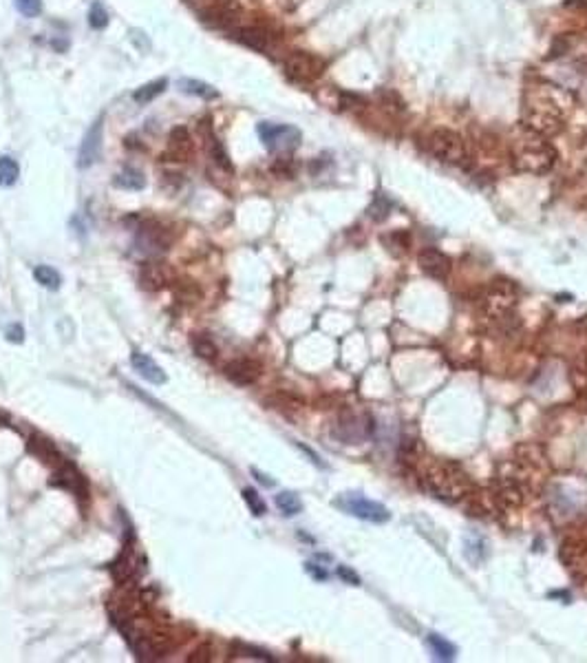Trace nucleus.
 <instances>
[{"instance_id": "nucleus-19", "label": "nucleus", "mask_w": 587, "mask_h": 663, "mask_svg": "<svg viewBox=\"0 0 587 663\" xmlns=\"http://www.w3.org/2000/svg\"><path fill=\"white\" fill-rule=\"evenodd\" d=\"M130 365H132V370H135L144 380H148V383H153V385H163L168 380L161 365H157L153 358H150L148 354H144V352H137V350L132 352L130 354Z\"/></svg>"}, {"instance_id": "nucleus-41", "label": "nucleus", "mask_w": 587, "mask_h": 663, "mask_svg": "<svg viewBox=\"0 0 587 663\" xmlns=\"http://www.w3.org/2000/svg\"><path fill=\"white\" fill-rule=\"evenodd\" d=\"M252 475H257V480H259L261 485H265V487H274V480H270L267 475H263L259 469H252Z\"/></svg>"}, {"instance_id": "nucleus-18", "label": "nucleus", "mask_w": 587, "mask_h": 663, "mask_svg": "<svg viewBox=\"0 0 587 663\" xmlns=\"http://www.w3.org/2000/svg\"><path fill=\"white\" fill-rule=\"evenodd\" d=\"M140 559H137V553H135V546H126L124 549V553L117 557V561H113V566H111V575H113V579L117 584H126V582H132L135 579V575H137V571H140Z\"/></svg>"}, {"instance_id": "nucleus-13", "label": "nucleus", "mask_w": 587, "mask_h": 663, "mask_svg": "<svg viewBox=\"0 0 587 663\" xmlns=\"http://www.w3.org/2000/svg\"><path fill=\"white\" fill-rule=\"evenodd\" d=\"M102 126H104V118H99L91 124V128L87 130L80 151H78V169H91V166L99 159V153H102Z\"/></svg>"}, {"instance_id": "nucleus-22", "label": "nucleus", "mask_w": 587, "mask_h": 663, "mask_svg": "<svg viewBox=\"0 0 587 663\" xmlns=\"http://www.w3.org/2000/svg\"><path fill=\"white\" fill-rule=\"evenodd\" d=\"M113 184L122 190H142V188H146V177L140 169L124 166V169L113 177Z\"/></svg>"}, {"instance_id": "nucleus-4", "label": "nucleus", "mask_w": 587, "mask_h": 663, "mask_svg": "<svg viewBox=\"0 0 587 663\" xmlns=\"http://www.w3.org/2000/svg\"><path fill=\"white\" fill-rule=\"evenodd\" d=\"M426 151L448 166H466L471 159L468 146L459 133L450 128H435L426 138Z\"/></svg>"}, {"instance_id": "nucleus-1", "label": "nucleus", "mask_w": 587, "mask_h": 663, "mask_svg": "<svg viewBox=\"0 0 587 663\" xmlns=\"http://www.w3.org/2000/svg\"><path fill=\"white\" fill-rule=\"evenodd\" d=\"M561 91L550 85H534L526 89L521 118L528 130L541 138H555L565 126V104Z\"/></svg>"}, {"instance_id": "nucleus-24", "label": "nucleus", "mask_w": 587, "mask_h": 663, "mask_svg": "<svg viewBox=\"0 0 587 663\" xmlns=\"http://www.w3.org/2000/svg\"><path fill=\"white\" fill-rule=\"evenodd\" d=\"M177 89L186 95H197V97H204V99H216L219 97V91H216L212 85H206V82L201 80H192V78H181L177 82Z\"/></svg>"}, {"instance_id": "nucleus-15", "label": "nucleus", "mask_w": 587, "mask_h": 663, "mask_svg": "<svg viewBox=\"0 0 587 663\" xmlns=\"http://www.w3.org/2000/svg\"><path fill=\"white\" fill-rule=\"evenodd\" d=\"M369 434H371V420L366 416H358V413H345L335 425V436L347 444H358L360 440L369 438Z\"/></svg>"}, {"instance_id": "nucleus-7", "label": "nucleus", "mask_w": 587, "mask_h": 663, "mask_svg": "<svg viewBox=\"0 0 587 663\" xmlns=\"http://www.w3.org/2000/svg\"><path fill=\"white\" fill-rule=\"evenodd\" d=\"M259 138L265 144L270 153L278 155H290L292 151L300 146L303 133L292 124H274V122H261L259 124Z\"/></svg>"}, {"instance_id": "nucleus-20", "label": "nucleus", "mask_w": 587, "mask_h": 663, "mask_svg": "<svg viewBox=\"0 0 587 663\" xmlns=\"http://www.w3.org/2000/svg\"><path fill=\"white\" fill-rule=\"evenodd\" d=\"M29 451L36 456L42 464H49V467H54V469H58V467H62L64 464V458H62V454L56 449V444L49 440V438H44V436H31V440H29Z\"/></svg>"}, {"instance_id": "nucleus-16", "label": "nucleus", "mask_w": 587, "mask_h": 663, "mask_svg": "<svg viewBox=\"0 0 587 663\" xmlns=\"http://www.w3.org/2000/svg\"><path fill=\"white\" fill-rule=\"evenodd\" d=\"M194 153L192 146V138L190 130L186 126H175L168 135V151L166 157H171V162H188Z\"/></svg>"}, {"instance_id": "nucleus-29", "label": "nucleus", "mask_w": 587, "mask_h": 663, "mask_svg": "<svg viewBox=\"0 0 587 663\" xmlns=\"http://www.w3.org/2000/svg\"><path fill=\"white\" fill-rule=\"evenodd\" d=\"M208 153H210V157L214 159V164H216V166H221L223 171H230V173H232V162H230V155L225 153V148H223L221 140L216 138L212 130H210V135H208Z\"/></svg>"}, {"instance_id": "nucleus-33", "label": "nucleus", "mask_w": 587, "mask_h": 663, "mask_svg": "<svg viewBox=\"0 0 587 663\" xmlns=\"http://www.w3.org/2000/svg\"><path fill=\"white\" fill-rule=\"evenodd\" d=\"M389 212H391V202H389V199L384 195H376L371 208H369V214H371L376 221H382V219L389 217Z\"/></svg>"}, {"instance_id": "nucleus-38", "label": "nucleus", "mask_w": 587, "mask_h": 663, "mask_svg": "<svg viewBox=\"0 0 587 663\" xmlns=\"http://www.w3.org/2000/svg\"><path fill=\"white\" fill-rule=\"evenodd\" d=\"M5 339H7L9 343H23V341H25V329H23V325H9V327L5 329Z\"/></svg>"}, {"instance_id": "nucleus-35", "label": "nucleus", "mask_w": 587, "mask_h": 663, "mask_svg": "<svg viewBox=\"0 0 587 663\" xmlns=\"http://www.w3.org/2000/svg\"><path fill=\"white\" fill-rule=\"evenodd\" d=\"M272 171H274L276 175H280V177H294L296 166H294V162L288 159V157H278L276 164L272 166Z\"/></svg>"}, {"instance_id": "nucleus-5", "label": "nucleus", "mask_w": 587, "mask_h": 663, "mask_svg": "<svg viewBox=\"0 0 587 663\" xmlns=\"http://www.w3.org/2000/svg\"><path fill=\"white\" fill-rule=\"evenodd\" d=\"M519 301V288L510 279H497L486 288L481 296V308L495 321L508 319Z\"/></svg>"}, {"instance_id": "nucleus-10", "label": "nucleus", "mask_w": 587, "mask_h": 663, "mask_svg": "<svg viewBox=\"0 0 587 663\" xmlns=\"http://www.w3.org/2000/svg\"><path fill=\"white\" fill-rule=\"evenodd\" d=\"M173 270L171 265L159 261V259H148L146 263H142L140 268V286L148 292H159L166 286L173 284Z\"/></svg>"}, {"instance_id": "nucleus-31", "label": "nucleus", "mask_w": 587, "mask_h": 663, "mask_svg": "<svg viewBox=\"0 0 587 663\" xmlns=\"http://www.w3.org/2000/svg\"><path fill=\"white\" fill-rule=\"evenodd\" d=\"M241 495H243V502L247 504V509H249L252 516H257V518L265 516L267 506H265V502H263V497H261L254 489H243Z\"/></svg>"}, {"instance_id": "nucleus-26", "label": "nucleus", "mask_w": 587, "mask_h": 663, "mask_svg": "<svg viewBox=\"0 0 587 663\" xmlns=\"http://www.w3.org/2000/svg\"><path fill=\"white\" fill-rule=\"evenodd\" d=\"M20 177V166L11 155H0V186H13Z\"/></svg>"}, {"instance_id": "nucleus-8", "label": "nucleus", "mask_w": 587, "mask_h": 663, "mask_svg": "<svg viewBox=\"0 0 587 663\" xmlns=\"http://www.w3.org/2000/svg\"><path fill=\"white\" fill-rule=\"evenodd\" d=\"M285 75H288L292 82H298V85H311L318 78H321L327 69V62L309 51H292L283 62Z\"/></svg>"}, {"instance_id": "nucleus-2", "label": "nucleus", "mask_w": 587, "mask_h": 663, "mask_svg": "<svg viewBox=\"0 0 587 663\" xmlns=\"http://www.w3.org/2000/svg\"><path fill=\"white\" fill-rule=\"evenodd\" d=\"M424 491L442 502L455 504L471 493V480L455 462H431L419 478Z\"/></svg>"}, {"instance_id": "nucleus-11", "label": "nucleus", "mask_w": 587, "mask_h": 663, "mask_svg": "<svg viewBox=\"0 0 587 663\" xmlns=\"http://www.w3.org/2000/svg\"><path fill=\"white\" fill-rule=\"evenodd\" d=\"M228 33L237 42L254 49V51H261V54H267L274 47V36L265 27H259V25H237V27H232Z\"/></svg>"}, {"instance_id": "nucleus-23", "label": "nucleus", "mask_w": 587, "mask_h": 663, "mask_svg": "<svg viewBox=\"0 0 587 663\" xmlns=\"http://www.w3.org/2000/svg\"><path fill=\"white\" fill-rule=\"evenodd\" d=\"M168 89V80L166 78H159V80H153V82H146V85L137 87L132 91V102L135 104H150L155 97H159L163 91Z\"/></svg>"}, {"instance_id": "nucleus-42", "label": "nucleus", "mask_w": 587, "mask_h": 663, "mask_svg": "<svg viewBox=\"0 0 587 663\" xmlns=\"http://www.w3.org/2000/svg\"><path fill=\"white\" fill-rule=\"evenodd\" d=\"M188 3H190V5L194 7V5H199V3H201V0H188Z\"/></svg>"}, {"instance_id": "nucleus-32", "label": "nucleus", "mask_w": 587, "mask_h": 663, "mask_svg": "<svg viewBox=\"0 0 587 663\" xmlns=\"http://www.w3.org/2000/svg\"><path fill=\"white\" fill-rule=\"evenodd\" d=\"M89 25L95 29V31H102L106 25H109V11L104 9V5L102 3H95L91 5V9H89Z\"/></svg>"}, {"instance_id": "nucleus-6", "label": "nucleus", "mask_w": 587, "mask_h": 663, "mask_svg": "<svg viewBox=\"0 0 587 663\" xmlns=\"http://www.w3.org/2000/svg\"><path fill=\"white\" fill-rule=\"evenodd\" d=\"M171 243H173L171 228H166L159 221L146 219L135 230V250L142 257L157 259L159 255H163L168 248H171Z\"/></svg>"}, {"instance_id": "nucleus-34", "label": "nucleus", "mask_w": 587, "mask_h": 663, "mask_svg": "<svg viewBox=\"0 0 587 663\" xmlns=\"http://www.w3.org/2000/svg\"><path fill=\"white\" fill-rule=\"evenodd\" d=\"M16 9H18L25 18H36L42 13V0H13Z\"/></svg>"}, {"instance_id": "nucleus-17", "label": "nucleus", "mask_w": 587, "mask_h": 663, "mask_svg": "<svg viewBox=\"0 0 587 663\" xmlns=\"http://www.w3.org/2000/svg\"><path fill=\"white\" fill-rule=\"evenodd\" d=\"M54 485L56 487H62L66 491H71L75 497H87L89 495V489H87V482H84V475L73 467V464H62V467L56 469V478H54Z\"/></svg>"}, {"instance_id": "nucleus-39", "label": "nucleus", "mask_w": 587, "mask_h": 663, "mask_svg": "<svg viewBox=\"0 0 587 663\" xmlns=\"http://www.w3.org/2000/svg\"><path fill=\"white\" fill-rule=\"evenodd\" d=\"M190 661L192 663H208V661H212V648H210V645H201V648H197L192 652Z\"/></svg>"}, {"instance_id": "nucleus-36", "label": "nucleus", "mask_w": 587, "mask_h": 663, "mask_svg": "<svg viewBox=\"0 0 587 663\" xmlns=\"http://www.w3.org/2000/svg\"><path fill=\"white\" fill-rule=\"evenodd\" d=\"M239 650L243 652V657H249V659H259V661H274L272 655H267L265 650H259V648H252V645H239Z\"/></svg>"}, {"instance_id": "nucleus-9", "label": "nucleus", "mask_w": 587, "mask_h": 663, "mask_svg": "<svg viewBox=\"0 0 587 663\" xmlns=\"http://www.w3.org/2000/svg\"><path fill=\"white\" fill-rule=\"evenodd\" d=\"M333 504L342 511H347L349 516L364 520V522L384 524V522L391 520V513L387 506L376 502V500H369V497H364L362 493H342Z\"/></svg>"}, {"instance_id": "nucleus-21", "label": "nucleus", "mask_w": 587, "mask_h": 663, "mask_svg": "<svg viewBox=\"0 0 587 663\" xmlns=\"http://www.w3.org/2000/svg\"><path fill=\"white\" fill-rule=\"evenodd\" d=\"M561 559L567 568L587 566V540L585 537H569L561 544Z\"/></svg>"}, {"instance_id": "nucleus-30", "label": "nucleus", "mask_w": 587, "mask_h": 663, "mask_svg": "<svg viewBox=\"0 0 587 663\" xmlns=\"http://www.w3.org/2000/svg\"><path fill=\"white\" fill-rule=\"evenodd\" d=\"M426 643H428V648L433 650V655L438 657V659H442V661H446V659L450 661L452 657H455V652H457L455 645H452L450 641H446L444 637L435 635V633H431V635H428Z\"/></svg>"}, {"instance_id": "nucleus-28", "label": "nucleus", "mask_w": 587, "mask_h": 663, "mask_svg": "<svg viewBox=\"0 0 587 663\" xmlns=\"http://www.w3.org/2000/svg\"><path fill=\"white\" fill-rule=\"evenodd\" d=\"M276 506L285 518H294L303 511V502H300V497L292 491H280L276 495Z\"/></svg>"}, {"instance_id": "nucleus-27", "label": "nucleus", "mask_w": 587, "mask_h": 663, "mask_svg": "<svg viewBox=\"0 0 587 663\" xmlns=\"http://www.w3.org/2000/svg\"><path fill=\"white\" fill-rule=\"evenodd\" d=\"M33 279L38 281V284L47 290H58L62 286V276L56 268L51 265H36L33 268Z\"/></svg>"}, {"instance_id": "nucleus-14", "label": "nucleus", "mask_w": 587, "mask_h": 663, "mask_svg": "<svg viewBox=\"0 0 587 663\" xmlns=\"http://www.w3.org/2000/svg\"><path fill=\"white\" fill-rule=\"evenodd\" d=\"M223 374L230 383L239 385V387H249L261 378L263 367H261V363L252 360V358H237V360H230L225 365Z\"/></svg>"}, {"instance_id": "nucleus-12", "label": "nucleus", "mask_w": 587, "mask_h": 663, "mask_svg": "<svg viewBox=\"0 0 587 663\" xmlns=\"http://www.w3.org/2000/svg\"><path fill=\"white\" fill-rule=\"evenodd\" d=\"M417 265L426 276H431L435 281H446L450 276V270H452L450 257L446 253H442L440 248H424V250L417 255Z\"/></svg>"}, {"instance_id": "nucleus-37", "label": "nucleus", "mask_w": 587, "mask_h": 663, "mask_svg": "<svg viewBox=\"0 0 587 663\" xmlns=\"http://www.w3.org/2000/svg\"><path fill=\"white\" fill-rule=\"evenodd\" d=\"M305 571L316 579V582H327V577H329V573L323 568V566H318V564H314V561H307L305 564Z\"/></svg>"}, {"instance_id": "nucleus-25", "label": "nucleus", "mask_w": 587, "mask_h": 663, "mask_svg": "<svg viewBox=\"0 0 587 663\" xmlns=\"http://www.w3.org/2000/svg\"><path fill=\"white\" fill-rule=\"evenodd\" d=\"M190 345L194 354L204 360H216V356H219V347H216V343L208 334H192Z\"/></svg>"}, {"instance_id": "nucleus-3", "label": "nucleus", "mask_w": 587, "mask_h": 663, "mask_svg": "<svg viewBox=\"0 0 587 663\" xmlns=\"http://www.w3.org/2000/svg\"><path fill=\"white\" fill-rule=\"evenodd\" d=\"M559 162V153L555 144H550L548 138L536 135L530 130V135L514 142L512 146V164L519 173L528 175H548Z\"/></svg>"}, {"instance_id": "nucleus-40", "label": "nucleus", "mask_w": 587, "mask_h": 663, "mask_svg": "<svg viewBox=\"0 0 587 663\" xmlns=\"http://www.w3.org/2000/svg\"><path fill=\"white\" fill-rule=\"evenodd\" d=\"M338 575L345 579L347 584H351V586H360V577H358V573H354L349 566H338Z\"/></svg>"}]
</instances>
